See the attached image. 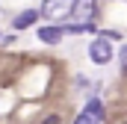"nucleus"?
<instances>
[{"mask_svg": "<svg viewBox=\"0 0 127 124\" xmlns=\"http://www.w3.org/2000/svg\"><path fill=\"white\" fill-rule=\"evenodd\" d=\"M97 12V0H74V18H80L83 24H92V18H95Z\"/></svg>", "mask_w": 127, "mask_h": 124, "instance_id": "nucleus-3", "label": "nucleus"}, {"mask_svg": "<svg viewBox=\"0 0 127 124\" xmlns=\"http://www.w3.org/2000/svg\"><path fill=\"white\" fill-rule=\"evenodd\" d=\"M74 124H100V121H97V118H92L89 112H83V115H80V118H77Z\"/></svg>", "mask_w": 127, "mask_h": 124, "instance_id": "nucleus-7", "label": "nucleus"}, {"mask_svg": "<svg viewBox=\"0 0 127 124\" xmlns=\"http://www.w3.org/2000/svg\"><path fill=\"white\" fill-rule=\"evenodd\" d=\"M86 112H89L92 118H97V121L103 118V106H100V100H97V97H92V100H89V106H86Z\"/></svg>", "mask_w": 127, "mask_h": 124, "instance_id": "nucleus-6", "label": "nucleus"}, {"mask_svg": "<svg viewBox=\"0 0 127 124\" xmlns=\"http://www.w3.org/2000/svg\"><path fill=\"white\" fill-rule=\"evenodd\" d=\"M89 56H92L97 65H106V62L112 59V47H109V41H106V38H95V41L89 44Z\"/></svg>", "mask_w": 127, "mask_h": 124, "instance_id": "nucleus-2", "label": "nucleus"}, {"mask_svg": "<svg viewBox=\"0 0 127 124\" xmlns=\"http://www.w3.org/2000/svg\"><path fill=\"white\" fill-rule=\"evenodd\" d=\"M118 59L124 62V68H127V44H124V47H121V53H118Z\"/></svg>", "mask_w": 127, "mask_h": 124, "instance_id": "nucleus-9", "label": "nucleus"}, {"mask_svg": "<svg viewBox=\"0 0 127 124\" xmlns=\"http://www.w3.org/2000/svg\"><path fill=\"white\" fill-rule=\"evenodd\" d=\"M71 12H74V0H44L38 15H44L47 21H65L71 18Z\"/></svg>", "mask_w": 127, "mask_h": 124, "instance_id": "nucleus-1", "label": "nucleus"}, {"mask_svg": "<svg viewBox=\"0 0 127 124\" xmlns=\"http://www.w3.org/2000/svg\"><path fill=\"white\" fill-rule=\"evenodd\" d=\"M62 35H65L62 27H38V38H41L44 44H59Z\"/></svg>", "mask_w": 127, "mask_h": 124, "instance_id": "nucleus-4", "label": "nucleus"}, {"mask_svg": "<svg viewBox=\"0 0 127 124\" xmlns=\"http://www.w3.org/2000/svg\"><path fill=\"white\" fill-rule=\"evenodd\" d=\"M41 124H62V118H59L56 112H50V115H44V118H41Z\"/></svg>", "mask_w": 127, "mask_h": 124, "instance_id": "nucleus-8", "label": "nucleus"}, {"mask_svg": "<svg viewBox=\"0 0 127 124\" xmlns=\"http://www.w3.org/2000/svg\"><path fill=\"white\" fill-rule=\"evenodd\" d=\"M35 21H38V12H35V9H24L21 15H15L12 27H15V30H27V27H32Z\"/></svg>", "mask_w": 127, "mask_h": 124, "instance_id": "nucleus-5", "label": "nucleus"}]
</instances>
